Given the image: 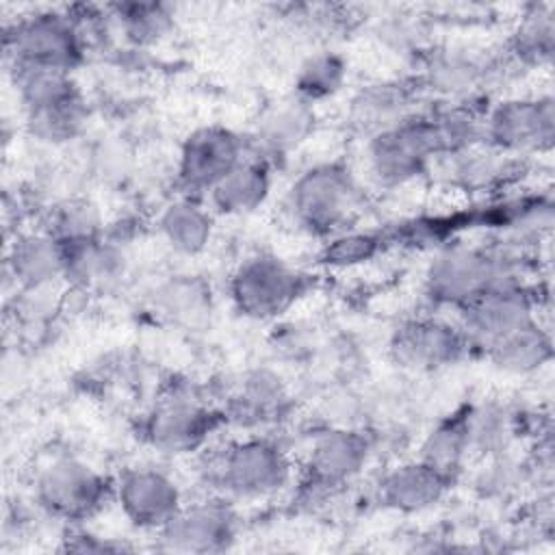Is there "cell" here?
<instances>
[{"label":"cell","instance_id":"1","mask_svg":"<svg viewBox=\"0 0 555 555\" xmlns=\"http://www.w3.org/2000/svg\"><path fill=\"white\" fill-rule=\"evenodd\" d=\"M522 282L520 258L503 245L440 247L425 267L423 293L436 308L460 312L483 293Z\"/></svg>","mask_w":555,"mask_h":555},{"label":"cell","instance_id":"2","mask_svg":"<svg viewBox=\"0 0 555 555\" xmlns=\"http://www.w3.org/2000/svg\"><path fill=\"white\" fill-rule=\"evenodd\" d=\"M293 479L291 453L267 434H247L208 462V481L230 501H260L282 492Z\"/></svg>","mask_w":555,"mask_h":555},{"label":"cell","instance_id":"3","mask_svg":"<svg viewBox=\"0 0 555 555\" xmlns=\"http://www.w3.org/2000/svg\"><path fill=\"white\" fill-rule=\"evenodd\" d=\"M358 204V182L340 163H319L304 169L284 195V208L291 223L308 234L325 238L347 228Z\"/></svg>","mask_w":555,"mask_h":555},{"label":"cell","instance_id":"4","mask_svg":"<svg viewBox=\"0 0 555 555\" xmlns=\"http://www.w3.org/2000/svg\"><path fill=\"white\" fill-rule=\"evenodd\" d=\"M225 421L191 384H171L141 423V438L165 455H189L204 449Z\"/></svg>","mask_w":555,"mask_h":555},{"label":"cell","instance_id":"5","mask_svg":"<svg viewBox=\"0 0 555 555\" xmlns=\"http://www.w3.org/2000/svg\"><path fill=\"white\" fill-rule=\"evenodd\" d=\"M9 69L69 72L82 63L87 48L63 11H37L4 28Z\"/></svg>","mask_w":555,"mask_h":555},{"label":"cell","instance_id":"6","mask_svg":"<svg viewBox=\"0 0 555 555\" xmlns=\"http://www.w3.org/2000/svg\"><path fill=\"white\" fill-rule=\"evenodd\" d=\"M33 496L54 520L78 525L113 499V479L76 455H59L37 470Z\"/></svg>","mask_w":555,"mask_h":555},{"label":"cell","instance_id":"7","mask_svg":"<svg viewBox=\"0 0 555 555\" xmlns=\"http://www.w3.org/2000/svg\"><path fill=\"white\" fill-rule=\"evenodd\" d=\"M436 158H442V145L429 111H416L366 141V169L382 186L416 180Z\"/></svg>","mask_w":555,"mask_h":555},{"label":"cell","instance_id":"8","mask_svg":"<svg viewBox=\"0 0 555 555\" xmlns=\"http://www.w3.org/2000/svg\"><path fill=\"white\" fill-rule=\"evenodd\" d=\"M306 280L273 254H254L236 264L228 293L238 314L251 321H273L286 314L304 295Z\"/></svg>","mask_w":555,"mask_h":555},{"label":"cell","instance_id":"9","mask_svg":"<svg viewBox=\"0 0 555 555\" xmlns=\"http://www.w3.org/2000/svg\"><path fill=\"white\" fill-rule=\"evenodd\" d=\"M555 139V104L551 95H520L494 104L483 115L481 141L503 156L544 154Z\"/></svg>","mask_w":555,"mask_h":555},{"label":"cell","instance_id":"10","mask_svg":"<svg viewBox=\"0 0 555 555\" xmlns=\"http://www.w3.org/2000/svg\"><path fill=\"white\" fill-rule=\"evenodd\" d=\"M388 351L399 366L427 373L457 364L473 349L457 321L438 314H418L392 330Z\"/></svg>","mask_w":555,"mask_h":555},{"label":"cell","instance_id":"11","mask_svg":"<svg viewBox=\"0 0 555 555\" xmlns=\"http://www.w3.org/2000/svg\"><path fill=\"white\" fill-rule=\"evenodd\" d=\"M247 156V141L225 126H199L180 145L176 184L180 195L204 199Z\"/></svg>","mask_w":555,"mask_h":555},{"label":"cell","instance_id":"12","mask_svg":"<svg viewBox=\"0 0 555 555\" xmlns=\"http://www.w3.org/2000/svg\"><path fill=\"white\" fill-rule=\"evenodd\" d=\"M238 538V516L232 501L215 494L184 503L180 512L158 531L160 548L171 553H223Z\"/></svg>","mask_w":555,"mask_h":555},{"label":"cell","instance_id":"13","mask_svg":"<svg viewBox=\"0 0 555 555\" xmlns=\"http://www.w3.org/2000/svg\"><path fill=\"white\" fill-rule=\"evenodd\" d=\"M113 501L126 520L158 533L184 505L178 481L156 466H128L113 479Z\"/></svg>","mask_w":555,"mask_h":555},{"label":"cell","instance_id":"14","mask_svg":"<svg viewBox=\"0 0 555 555\" xmlns=\"http://www.w3.org/2000/svg\"><path fill=\"white\" fill-rule=\"evenodd\" d=\"M531 321H535V299L525 282L496 286L457 312L470 349L481 353Z\"/></svg>","mask_w":555,"mask_h":555},{"label":"cell","instance_id":"15","mask_svg":"<svg viewBox=\"0 0 555 555\" xmlns=\"http://www.w3.org/2000/svg\"><path fill=\"white\" fill-rule=\"evenodd\" d=\"M371 442L366 434L349 427H330L317 434L304 462L306 483L319 492H332L356 479L366 466Z\"/></svg>","mask_w":555,"mask_h":555},{"label":"cell","instance_id":"16","mask_svg":"<svg viewBox=\"0 0 555 555\" xmlns=\"http://www.w3.org/2000/svg\"><path fill=\"white\" fill-rule=\"evenodd\" d=\"M314 106L295 93L271 104L247 141V154L273 167L275 158H284L297 150L314 130Z\"/></svg>","mask_w":555,"mask_h":555},{"label":"cell","instance_id":"17","mask_svg":"<svg viewBox=\"0 0 555 555\" xmlns=\"http://www.w3.org/2000/svg\"><path fill=\"white\" fill-rule=\"evenodd\" d=\"M4 269L22 293L48 291L65 282L63 245L46 228L22 232L9 245Z\"/></svg>","mask_w":555,"mask_h":555},{"label":"cell","instance_id":"18","mask_svg":"<svg viewBox=\"0 0 555 555\" xmlns=\"http://www.w3.org/2000/svg\"><path fill=\"white\" fill-rule=\"evenodd\" d=\"M451 483L453 479L449 475L416 457L390 468L379 479L377 494L384 507L401 514H416L438 505Z\"/></svg>","mask_w":555,"mask_h":555},{"label":"cell","instance_id":"19","mask_svg":"<svg viewBox=\"0 0 555 555\" xmlns=\"http://www.w3.org/2000/svg\"><path fill=\"white\" fill-rule=\"evenodd\" d=\"M288 410V392L282 379L269 371H251L228 397L221 410L225 421H234L245 429H262L284 418Z\"/></svg>","mask_w":555,"mask_h":555},{"label":"cell","instance_id":"20","mask_svg":"<svg viewBox=\"0 0 555 555\" xmlns=\"http://www.w3.org/2000/svg\"><path fill=\"white\" fill-rule=\"evenodd\" d=\"M271 165L245 156L204 197L208 208L221 217H245L256 212L271 195Z\"/></svg>","mask_w":555,"mask_h":555},{"label":"cell","instance_id":"21","mask_svg":"<svg viewBox=\"0 0 555 555\" xmlns=\"http://www.w3.org/2000/svg\"><path fill=\"white\" fill-rule=\"evenodd\" d=\"M156 228L173 251L182 256H197L212 241L215 212L204 199L178 193V197L163 206Z\"/></svg>","mask_w":555,"mask_h":555},{"label":"cell","instance_id":"22","mask_svg":"<svg viewBox=\"0 0 555 555\" xmlns=\"http://www.w3.org/2000/svg\"><path fill=\"white\" fill-rule=\"evenodd\" d=\"M416 113L414 89L403 82H377L362 87L349 102V121L373 137Z\"/></svg>","mask_w":555,"mask_h":555},{"label":"cell","instance_id":"23","mask_svg":"<svg viewBox=\"0 0 555 555\" xmlns=\"http://www.w3.org/2000/svg\"><path fill=\"white\" fill-rule=\"evenodd\" d=\"M483 356L501 371L512 375H529L542 369L553 356L551 334L540 325V321H531L520 330L507 334L499 343L490 345Z\"/></svg>","mask_w":555,"mask_h":555},{"label":"cell","instance_id":"24","mask_svg":"<svg viewBox=\"0 0 555 555\" xmlns=\"http://www.w3.org/2000/svg\"><path fill=\"white\" fill-rule=\"evenodd\" d=\"M468 410L462 408L449 416H444L429 434L423 438L418 449V460L438 468L440 473L455 479L460 468L464 466L470 449V425Z\"/></svg>","mask_w":555,"mask_h":555},{"label":"cell","instance_id":"25","mask_svg":"<svg viewBox=\"0 0 555 555\" xmlns=\"http://www.w3.org/2000/svg\"><path fill=\"white\" fill-rule=\"evenodd\" d=\"M442 160L449 182L464 191H486L496 186L509 173L514 163V158L503 156L501 152L488 147L483 141L449 154Z\"/></svg>","mask_w":555,"mask_h":555},{"label":"cell","instance_id":"26","mask_svg":"<svg viewBox=\"0 0 555 555\" xmlns=\"http://www.w3.org/2000/svg\"><path fill=\"white\" fill-rule=\"evenodd\" d=\"M119 35L134 48H147L167 37L173 26V11L163 2H117L108 4Z\"/></svg>","mask_w":555,"mask_h":555},{"label":"cell","instance_id":"27","mask_svg":"<svg viewBox=\"0 0 555 555\" xmlns=\"http://www.w3.org/2000/svg\"><path fill=\"white\" fill-rule=\"evenodd\" d=\"M28 132L43 143L61 145L74 141L87 126L89 108L82 91H76L59 102L24 113Z\"/></svg>","mask_w":555,"mask_h":555},{"label":"cell","instance_id":"28","mask_svg":"<svg viewBox=\"0 0 555 555\" xmlns=\"http://www.w3.org/2000/svg\"><path fill=\"white\" fill-rule=\"evenodd\" d=\"M555 48V17L548 4H531L518 22L509 56L520 65H544L551 61Z\"/></svg>","mask_w":555,"mask_h":555},{"label":"cell","instance_id":"29","mask_svg":"<svg viewBox=\"0 0 555 555\" xmlns=\"http://www.w3.org/2000/svg\"><path fill=\"white\" fill-rule=\"evenodd\" d=\"M347 80V65L336 52L310 54L295 74V95L308 104L334 98Z\"/></svg>","mask_w":555,"mask_h":555},{"label":"cell","instance_id":"30","mask_svg":"<svg viewBox=\"0 0 555 555\" xmlns=\"http://www.w3.org/2000/svg\"><path fill=\"white\" fill-rule=\"evenodd\" d=\"M43 228L59 243H80L104 236L102 215L89 199H65L56 204Z\"/></svg>","mask_w":555,"mask_h":555},{"label":"cell","instance_id":"31","mask_svg":"<svg viewBox=\"0 0 555 555\" xmlns=\"http://www.w3.org/2000/svg\"><path fill=\"white\" fill-rule=\"evenodd\" d=\"M384 247V238L371 230L343 228L327 236L321 249V262L334 269H353L373 260Z\"/></svg>","mask_w":555,"mask_h":555},{"label":"cell","instance_id":"32","mask_svg":"<svg viewBox=\"0 0 555 555\" xmlns=\"http://www.w3.org/2000/svg\"><path fill=\"white\" fill-rule=\"evenodd\" d=\"M163 310L180 321H195L206 312V288L195 280H173L160 293Z\"/></svg>","mask_w":555,"mask_h":555},{"label":"cell","instance_id":"33","mask_svg":"<svg viewBox=\"0 0 555 555\" xmlns=\"http://www.w3.org/2000/svg\"><path fill=\"white\" fill-rule=\"evenodd\" d=\"M67 551H78V553H102V551H117L121 546H115L106 540H100L98 535L89 531H74L67 535Z\"/></svg>","mask_w":555,"mask_h":555}]
</instances>
